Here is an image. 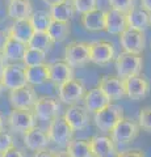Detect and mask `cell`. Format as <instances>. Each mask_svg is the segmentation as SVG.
Wrapping results in <instances>:
<instances>
[{
    "mask_svg": "<svg viewBox=\"0 0 151 157\" xmlns=\"http://www.w3.org/2000/svg\"><path fill=\"white\" fill-rule=\"evenodd\" d=\"M72 4H74L75 12L80 14L97 8V0H72Z\"/></svg>",
    "mask_w": 151,
    "mask_h": 157,
    "instance_id": "obj_33",
    "label": "cell"
},
{
    "mask_svg": "<svg viewBox=\"0 0 151 157\" xmlns=\"http://www.w3.org/2000/svg\"><path fill=\"white\" fill-rule=\"evenodd\" d=\"M91 151L93 157H117L118 151L116 149L114 141L108 136H93L89 140Z\"/></svg>",
    "mask_w": 151,
    "mask_h": 157,
    "instance_id": "obj_16",
    "label": "cell"
},
{
    "mask_svg": "<svg viewBox=\"0 0 151 157\" xmlns=\"http://www.w3.org/2000/svg\"><path fill=\"white\" fill-rule=\"evenodd\" d=\"M138 126L145 131L151 132V107H143L139 111Z\"/></svg>",
    "mask_w": 151,
    "mask_h": 157,
    "instance_id": "obj_34",
    "label": "cell"
},
{
    "mask_svg": "<svg viewBox=\"0 0 151 157\" xmlns=\"http://www.w3.org/2000/svg\"><path fill=\"white\" fill-rule=\"evenodd\" d=\"M124 118V109L122 106L116 105V104H110L103 107L101 110L95 113L93 121L96 127L100 131L104 132H110L112 128L118 123V121H121Z\"/></svg>",
    "mask_w": 151,
    "mask_h": 157,
    "instance_id": "obj_1",
    "label": "cell"
},
{
    "mask_svg": "<svg viewBox=\"0 0 151 157\" xmlns=\"http://www.w3.org/2000/svg\"><path fill=\"white\" fill-rule=\"evenodd\" d=\"M99 88L110 101L120 100L125 96L122 78L113 75H103L99 80Z\"/></svg>",
    "mask_w": 151,
    "mask_h": 157,
    "instance_id": "obj_14",
    "label": "cell"
},
{
    "mask_svg": "<svg viewBox=\"0 0 151 157\" xmlns=\"http://www.w3.org/2000/svg\"><path fill=\"white\" fill-rule=\"evenodd\" d=\"M126 20H128V28L137 30L145 32L151 26V13L142 7L134 6L129 12H126Z\"/></svg>",
    "mask_w": 151,
    "mask_h": 157,
    "instance_id": "obj_18",
    "label": "cell"
},
{
    "mask_svg": "<svg viewBox=\"0 0 151 157\" xmlns=\"http://www.w3.org/2000/svg\"><path fill=\"white\" fill-rule=\"evenodd\" d=\"M0 82L3 88L12 90L17 88L25 86L26 77H25V67L17 63H6L2 73H0Z\"/></svg>",
    "mask_w": 151,
    "mask_h": 157,
    "instance_id": "obj_3",
    "label": "cell"
},
{
    "mask_svg": "<svg viewBox=\"0 0 151 157\" xmlns=\"http://www.w3.org/2000/svg\"><path fill=\"white\" fill-rule=\"evenodd\" d=\"M51 45H53V42H51L50 37L47 36L46 32H34V34H33L32 38L29 39L26 46L47 52V50L51 47Z\"/></svg>",
    "mask_w": 151,
    "mask_h": 157,
    "instance_id": "obj_32",
    "label": "cell"
},
{
    "mask_svg": "<svg viewBox=\"0 0 151 157\" xmlns=\"http://www.w3.org/2000/svg\"><path fill=\"white\" fill-rule=\"evenodd\" d=\"M74 76L72 67L66 60H57L49 64V81L59 86Z\"/></svg>",
    "mask_w": 151,
    "mask_h": 157,
    "instance_id": "obj_15",
    "label": "cell"
},
{
    "mask_svg": "<svg viewBox=\"0 0 151 157\" xmlns=\"http://www.w3.org/2000/svg\"><path fill=\"white\" fill-rule=\"evenodd\" d=\"M29 21H30L34 32H46L51 22V16L49 11L38 9V11L32 12V14L29 16Z\"/></svg>",
    "mask_w": 151,
    "mask_h": 157,
    "instance_id": "obj_30",
    "label": "cell"
},
{
    "mask_svg": "<svg viewBox=\"0 0 151 157\" xmlns=\"http://www.w3.org/2000/svg\"><path fill=\"white\" fill-rule=\"evenodd\" d=\"M33 113L36 118L40 121H49L54 119L57 115H59L61 105L51 97H38L34 105H33Z\"/></svg>",
    "mask_w": 151,
    "mask_h": 157,
    "instance_id": "obj_13",
    "label": "cell"
},
{
    "mask_svg": "<svg viewBox=\"0 0 151 157\" xmlns=\"http://www.w3.org/2000/svg\"><path fill=\"white\" fill-rule=\"evenodd\" d=\"M125 29H128L126 13L110 8L105 11V32L109 34H121Z\"/></svg>",
    "mask_w": 151,
    "mask_h": 157,
    "instance_id": "obj_20",
    "label": "cell"
},
{
    "mask_svg": "<svg viewBox=\"0 0 151 157\" xmlns=\"http://www.w3.org/2000/svg\"><path fill=\"white\" fill-rule=\"evenodd\" d=\"M2 128H3V117L0 115V130H2Z\"/></svg>",
    "mask_w": 151,
    "mask_h": 157,
    "instance_id": "obj_44",
    "label": "cell"
},
{
    "mask_svg": "<svg viewBox=\"0 0 151 157\" xmlns=\"http://www.w3.org/2000/svg\"><path fill=\"white\" fill-rule=\"evenodd\" d=\"M63 118L72 127L74 131L85 128L87 124H88V111L85 110L84 106H80L76 104L70 105V107L66 110Z\"/></svg>",
    "mask_w": 151,
    "mask_h": 157,
    "instance_id": "obj_17",
    "label": "cell"
},
{
    "mask_svg": "<svg viewBox=\"0 0 151 157\" xmlns=\"http://www.w3.org/2000/svg\"><path fill=\"white\" fill-rule=\"evenodd\" d=\"M143 67V60L141 55L131 52H121L116 59V71L117 76L121 78L139 75Z\"/></svg>",
    "mask_w": 151,
    "mask_h": 157,
    "instance_id": "obj_2",
    "label": "cell"
},
{
    "mask_svg": "<svg viewBox=\"0 0 151 157\" xmlns=\"http://www.w3.org/2000/svg\"><path fill=\"white\" fill-rule=\"evenodd\" d=\"M43 3L46 4V6H49V7H51V6H54V4H58V3H61V2H63V0H42Z\"/></svg>",
    "mask_w": 151,
    "mask_h": 157,
    "instance_id": "obj_42",
    "label": "cell"
},
{
    "mask_svg": "<svg viewBox=\"0 0 151 157\" xmlns=\"http://www.w3.org/2000/svg\"><path fill=\"white\" fill-rule=\"evenodd\" d=\"M25 48H26L25 43L17 41V39H14V38H12L11 36H9L8 39H7V42H6V45L3 46V48H2V51L0 52L3 54L6 62L17 63V62H20L22 59Z\"/></svg>",
    "mask_w": 151,
    "mask_h": 157,
    "instance_id": "obj_25",
    "label": "cell"
},
{
    "mask_svg": "<svg viewBox=\"0 0 151 157\" xmlns=\"http://www.w3.org/2000/svg\"><path fill=\"white\" fill-rule=\"evenodd\" d=\"M0 157H25L24 153L17 148V147H11L7 151H4L3 153H0Z\"/></svg>",
    "mask_w": 151,
    "mask_h": 157,
    "instance_id": "obj_37",
    "label": "cell"
},
{
    "mask_svg": "<svg viewBox=\"0 0 151 157\" xmlns=\"http://www.w3.org/2000/svg\"><path fill=\"white\" fill-rule=\"evenodd\" d=\"M8 34L12 38L17 39L22 43L28 45L29 39L32 38V36L34 34V29H33L29 18H22V20H14V22L12 24L8 29Z\"/></svg>",
    "mask_w": 151,
    "mask_h": 157,
    "instance_id": "obj_23",
    "label": "cell"
},
{
    "mask_svg": "<svg viewBox=\"0 0 151 157\" xmlns=\"http://www.w3.org/2000/svg\"><path fill=\"white\" fill-rule=\"evenodd\" d=\"M49 141L50 140H49L47 132L38 128L36 126L33 127V128L24 132V144H25L28 149H30L33 152L47 148Z\"/></svg>",
    "mask_w": 151,
    "mask_h": 157,
    "instance_id": "obj_21",
    "label": "cell"
},
{
    "mask_svg": "<svg viewBox=\"0 0 151 157\" xmlns=\"http://www.w3.org/2000/svg\"><path fill=\"white\" fill-rule=\"evenodd\" d=\"M13 145H14V140L12 135L2 128L0 130V153H3L4 151H7L8 148H11Z\"/></svg>",
    "mask_w": 151,
    "mask_h": 157,
    "instance_id": "obj_36",
    "label": "cell"
},
{
    "mask_svg": "<svg viewBox=\"0 0 151 157\" xmlns=\"http://www.w3.org/2000/svg\"><path fill=\"white\" fill-rule=\"evenodd\" d=\"M33 157H58V153H55V152L53 151H49V149H41V151H37L34 155H33Z\"/></svg>",
    "mask_w": 151,
    "mask_h": 157,
    "instance_id": "obj_39",
    "label": "cell"
},
{
    "mask_svg": "<svg viewBox=\"0 0 151 157\" xmlns=\"http://www.w3.org/2000/svg\"><path fill=\"white\" fill-rule=\"evenodd\" d=\"M33 12V4L30 0H8L7 14L12 20L29 18Z\"/></svg>",
    "mask_w": 151,
    "mask_h": 157,
    "instance_id": "obj_24",
    "label": "cell"
},
{
    "mask_svg": "<svg viewBox=\"0 0 151 157\" xmlns=\"http://www.w3.org/2000/svg\"><path fill=\"white\" fill-rule=\"evenodd\" d=\"M66 153L69 157H93L89 140L83 139H71L66 145Z\"/></svg>",
    "mask_w": 151,
    "mask_h": 157,
    "instance_id": "obj_29",
    "label": "cell"
},
{
    "mask_svg": "<svg viewBox=\"0 0 151 157\" xmlns=\"http://www.w3.org/2000/svg\"><path fill=\"white\" fill-rule=\"evenodd\" d=\"M8 97L13 109H33V105L38 98L36 90L29 84L17 88V89L9 90Z\"/></svg>",
    "mask_w": 151,
    "mask_h": 157,
    "instance_id": "obj_10",
    "label": "cell"
},
{
    "mask_svg": "<svg viewBox=\"0 0 151 157\" xmlns=\"http://www.w3.org/2000/svg\"><path fill=\"white\" fill-rule=\"evenodd\" d=\"M114 46L109 41H95L89 43V62L97 66H106L114 58Z\"/></svg>",
    "mask_w": 151,
    "mask_h": 157,
    "instance_id": "obj_8",
    "label": "cell"
},
{
    "mask_svg": "<svg viewBox=\"0 0 151 157\" xmlns=\"http://www.w3.org/2000/svg\"><path fill=\"white\" fill-rule=\"evenodd\" d=\"M74 132L75 131L65 121V118L57 115L54 119L50 121V124H49L47 128V136L49 140L55 143L57 145L66 147L69 144V141L72 139V136H74Z\"/></svg>",
    "mask_w": 151,
    "mask_h": 157,
    "instance_id": "obj_4",
    "label": "cell"
},
{
    "mask_svg": "<svg viewBox=\"0 0 151 157\" xmlns=\"http://www.w3.org/2000/svg\"><path fill=\"white\" fill-rule=\"evenodd\" d=\"M65 60L74 68L89 63V43L72 41L65 48Z\"/></svg>",
    "mask_w": 151,
    "mask_h": 157,
    "instance_id": "obj_5",
    "label": "cell"
},
{
    "mask_svg": "<svg viewBox=\"0 0 151 157\" xmlns=\"http://www.w3.org/2000/svg\"><path fill=\"white\" fill-rule=\"evenodd\" d=\"M85 88L83 82L76 80V78H70L62 85L58 86V92H59V98L62 102L67 105H75L80 100H83V96L85 93Z\"/></svg>",
    "mask_w": 151,
    "mask_h": 157,
    "instance_id": "obj_11",
    "label": "cell"
},
{
    "mask_svg": "<svg viewBox=\"0 0 151 157\" xmlns=\"http://www.w3.org/2000/svg\"><path fill=\"white\" fill-rule=\"evenodd\" d=\"M8 37H9V34H8V29L6 30V29H2V28H0V51H2L3 46L6 45V42H7Z\"/></svg>",
    "mask_w": 151,
    "mask_h": 157,
    "instance_id": "obj_40",
    "label": "cell"
},
{
    "mask_svg": "<svg viewBox=\"0 0 151 157\" xmlns=\"http://www.w3.org/2000/svg\"><path fill=\"white\" fill-rule=\"evenodd\" d=\"M25 77L29 85H42L49 81V64L25 67Z\"/></svg>",
    "mask_w": 151,
    "mask_h": 157,
    "instance_id": "obj_27",
    "label": "cell"
},
{
    "mask_svg": "<svg viewBox=\"0 0 151 157\" xmlns=\"http://www.w3.org/2000/svg\"><path fill=\"white\" fill-rule=\"evenodd\" d=\"M120 43L122 46L124 51L141 55L146 46L145 32L137 30V29H131V28L125 29L120 34Z\"/></svg>",
    "mask_w": 151,
    "mask_h": 157,
    "instance_id": "obj_7",
    "label": "cell"
},
{
    "mask_svg": "<svg viewBox=\"0 0 151 157\" xmlns=\"http://www.w3.org/2000/svg\"><path fill=\"white\" fill-rule=\"evenodd\" d=\"M122 81H124L125 96H128L130 100H133V101L142 100L150 92L149 81L139 75L125 77V78H122Z\"/></svg>",
    "mask_w": 151,
    "mask_h": 157,
    "instance_id": "obj_12",
    "label": "cell"
},
{
    "mask_svg": "<svg viewBox=\"0 0 151 157\" xmlns=\"http://www.w3.org/2000/svg\"><path fill=\"white\" fill-rule=\"evenodd\" d=\"M49 13L51 16V20L70 22V20L75 14V8L74 4H72V0H63L61 3L49 7Z\"/></svg>",
    "mask_w": 151,
    "mask_h": 157,
    "instance_id": "obj_26",
    "label": "cell"
},
{
    "mask_svg": "<svg viewBox=\"0 0 151 157\" xmlns=\"http://www.w3.org/2000/svg\"><path fill=\"white\" fill-rule=\"evenodd\" d=\"M36 115L32 109H13L8 115V124L16 132H25L36 126Z\"/></svg>",
    "mask_w": 151,
    "mask_h": 157,
    "instance_id": "obj_9",
    "label": "cell"
},
{
    "mask_svg": "<svg viewBox=\"0 0 151 157\" xmlns=\"http://www.w3.org/2000/svg\"><path fill=\"white\" fill-rule=\"evenodd\" d=\"M45 59H46V51L37 50V48L26 46L21 60L24 63V67H32V66H38L45 63Z\"/></svg>",
    "mask_w": 151,
    "mask_h": 157,
    "instance_id": "obj_31",
    "label": "cell"
},
{
    "mask_svg": "<svg viewBox=\"0 0 151 157\" xmlns=\"http://www.w3.org/2000/svg\"><path fill=\"white\" fill-rule=\"evenodd\" d=\"M139 134V126L134 121L122 118L110 131V139L117 144L131 143Z\"/></svg>",
    "mask_w": 151,
    "mask_h": 157,
    "instance_id": "obj_6",
    "label": "cell"
},
{
    "mask_svg": "<svg viewBox=\"0 0 151 157\" xmlns=\"http://www.w3.org/2000/svg\"><path fill=\"white\" fill-rule=\"evenodd\" d=\"M110 8L121 12H129L135 6V0H108Z\"/></svg>",
    "mask_w": 151,
    "mask_h": 157,
    "instance_id": "obj_35",
    "label": "cell"
},
{
    "mask_svg": "<svg viewBox=\"0 0 151 157\" xmlns=\"http://www.w3.org/2000/svg\"><path fill=\"white\" fill-rule=\"evenodd\" d=\"M80 24L88 32L105 30V11L95 8L92 11L83 13L80 16Z\"/></svg>",
    "mask_w": 151,
    "mask_h": 157,
    "instance_id": "obj_22",
    "label": "cell"
},
{
    "mask_svg": "<svg viewBox=\"0 0 151 157\" xmlns=\"http://www.w3.org/2000/svg\"><path fill=\"white\" fill-rule=\"evenodd\" d=\"M6 59H4V56H3V54L0 52V73H2V71H3V68H4V66H6Z\"/></svg>",
    "mask_w": 151,
    "mask_h": 157,
    "instance_id": "obj_43",
    "label": "cell"
},
{
    "mask_svg": "<svg viewBox=\"0 0 151 157\" xmlns=\"http://www.w3.org/2000/svg\"><path fill=\"white\" fill-rule=\"evenodd\" d=\"M83 102H84V107L88 113H95L101 110L103 107L110 104V100L105 96V93L100 89L99 86L89 89L87 93H84L83 96Z\"/></svg>",
    "mask_w": 151,
    "mask_h": 157,
    "instance_id": "obj_19",
    "label": "cell"
},
{
    "mask_svg": "<svg viewBox=\"0 0 151 157\" xmlns=\"http://www.w3.org/2000/svg\"><path fill=\"white\" fill-rule=\"evenodd\" d=\"M2 90H3V85H2V82H0V93H2Z\"/></svg>",
    "mask_w": 151,
    "mask_h": 157,
    "instance_id": "obj_45",
    "label": "cell"
},
{
    "mask_svg": "<svg viewBox=\"0 0 151 157\" xmlns=\"http://www.w3.org/2000/svg\"><path fill=\"white\" fill-rule=\"evenodd\" d=\"M117 157H145L142 151H126V152H118Z\"/></svg>",
    "mask_w": 151,
    "mask_h": 157,
    "instance_id": "obj_38",
    "label": "cell"
},
{
    "mask_svg": "<svg viewBox=\"0 0 151 157\" xmlns=\"http://www.w3.org/2000/svg\"><path fill=\"white\" fill-rule=\"evenodd\" d=\"M46 33H47V36L50 37L53 43H61V42L65 41V39L69 38L70 33H71L70 22L51 20V22H50V25H49Z\"/></svg>",
    "mask_w": 151,
    "mask_h": 157,
    "instance_id": "obj_28",
    "label": "cell"
},
{
    "mask_svg": "<svg viewBox=\"0 0 151 157\" xmlns=\"http://www.w3.org/2000/svg\"><path fill=\"white\" fill-rule=\"evenodd\" d=\"M141 7L151 13V0H141Z\"/></svg>",
    "mask_w": 151,
    "mask_h": 157,
    "instance_id": "obj_41",
    "label": "cell"
}]
</instances>
